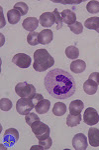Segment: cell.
Masks as SVG:
<instances>
[{
	"mask_svg": "<svg viewBox=\"0 0 99 150\" xmlns=\"http://www.w3.org/2000/svg\"><path fill=\"white\" fill-rule=\"evenodd\" d=\"M44 83L48 93L55 99L69 98L76 90L74 78L61 68H55L48 72Z\"/></svg>",
	"mask_w": 99,
	"mask_h": 150,
	"instance_id": "obj_1",
	"label": "cell"
},
{
	"mask_svg": "<svg viewBox=\"0 0 99 150\" xmlns=\"http://www.w3.org/2000/svg\"><path fill=\"white\" fill-rule=\"evenodd\" d=\"M55 64V59L46 49H38L34 53V69L43 72Z\"/></svg>",
	"mask_w": 99,
	"mask_h": 150,
	"instance_id": "obj_2",
	"label": "cell"
},
{
	"mask_svg": "<svg viewBox=\"0 0 99 150\" xmlns=\"http://www.w3.org/2000/svg\"><path fill=\"white\" fill-rule=\"evenodd\" d=\"M15 91L21 98H32L36 94V88L33 84L28 82H20L15 86Z\"/></svg>",
	"mask_w": 99,
	"mask_h": 150,
	"instance_id": "obj_3",
	"label": "cell"
},
{
	"mask_svg": "<svg viewBox=\"0 0 99 150\" xmlns=\"http://www.w3.org/2000/svg\"><path fill=\"white\" fill-rule=\"evenodd\" d=\"M31 129H32L34 134L36 135L38 140H43L50 137V133H51L50 127L47 124H45V123L41 122L40 120L34 122L31 125Z\"/></svg>",
	"mask_w": 99,
	"mask_h": 150,
	"instance_id": "obj_4",
	"label": "cell"
},
{
	"mask_svg": "<svg viewBox=\"0 0 99 150\" xmlns=\"http://www.w3.org/2000/svg\"><path fill=\"white\" fill-rule=\"evenodd\" d=\"M33 108H35V104L32 98H21L16 103V110L20 115H27Z\"/></svg>",
	"mask_w": 99,
	"mask_h": 150,
	"instance_id": "obj_5",
	"label": "cell"
},
{
	"mask_svg": "<svg viewBox=\"0 0 99 150\" xmlns=\"http://www.w3.org/2000/svg\"><path fill=\"white\" fill-rule=\"evenodd\" d=\"M19 139V132L15 128H9L4 132L3 135V144L6 147H12Z\"/></svg>",
	"mask_w": 99,
	"mask_h": 150,
	"instance_id": "obj_6",
	"label": "cell"
},
{
	"mask_svg": "<svg viewBox=\"0 0 99 150\" xmlns=\"http://www.w3.org/2000/svg\"><path fill=\"white\" fill-rule=\"evenodd\" d=\"M83 121L87 125H90V126L97 124L99 122V115L96 109H94L92 107L86 108L83 114Z\"/></svg>",
	"mask_w": 99,
	"mask_h": 150,
	"instance_id": "obj_7",
	"label": "cell"
},
{
	"mask_svg": "<svg viewBox=\"0 0 99 150\" xmlns=\"http://www.w3.org/2000/svg\"><path fill=\"white\" fill-rule=\"evenodd\" d=\"M12 62L18 67H20V68H28L31 65L32 59H31V57L29 55L25 54V53H18V54L13 56Z\"/></svg>",
	"mask_w": 99,
	"mask_h": 150,
	"instance_id": "obj_8",
	"label": "cell"
},
{
	"mask_svg": "<svg viewBox=\"0 0 99 150\" xmlns=\"http://www.w3.org/2000/svg\"><path fill=\"white\" fill-rule=\"evenodd\" d=\"M87 138L83 133H77L72 139V146L75 150H85L87 148Z\"/></svg>",
	"mask_w": 99,
	"mask_h": 150,
	"instance_id": "obj_9",
	"label": "cell"
},
{
	"mask_svg": "<svg viewBox=\"0 0 99 150\" xmlns=\"http://www.w3.org/2000/svg\"><path fill=\"white\" fill-rule=\"evenodd\" d=\"M39 21L43 27H52L54 23H55V18L54 13H52V12H44L40 16Z\"/></svg>",
	"mask_w": 99,
	"mask_h": 150,
	"instance_id": "obj_10",
	"label": "cell"
},
{
	"mask_svg": "<svg viewBox=\"0 0 99 150\" xmlns=\"http://www.w3.org/2000/svg\"><path fill=\"white\" fill-rule=\"evenodd\" d=\"M53 38H54L53 31L49 28L44 29L39 33V44H49L52 42Z\"/></svg>",
	"mask_w": 99,
	"mask_h": 150,
	"instance_id": "obj_11",
	"label": "cell"
},
{
	"mask_svg": "<svg viewBox=\"0 0 99 150\" xmlns=\"http://www.w3.org/2000/svg\"><path fill=\"white\" fill-rule=\"evenodd\" d=\"M62 15V21L64 23H66L69 26L72 25L73 23L76 22V15L73 11L69 10V9H66V10L62 11L61 13Z\"/></svg>",
	"mask_w": 99,
	"mask_h": 150,
	"instance_id": "obj_12",
	"label": "cell"
},
{
	"mask_svg": "<svg viewBox=\"0 0 99 150\" xmlns=\"http://www.w3.org/2000/svg\"><path fill=\"white\" fill-rule=\"evenodd\" d=\"M39 22H40V21H39L37 18L28 17L23 21L22 26L24 27L25 30H28V31H30V32H33V31H35L36 29L38 28Z\"/></svg>",
	"mask_w": 99,
	"mask_h": 150,
	"instance_id": "obj_13",
	"label": "cell"
},
{
	"mask_svg": "<svg viewBox=\"0 0 99 150\" xmlns=\"http://www.w3.org/2000/svg\"><path fill=\"white\" fill-rule=\"evenodd\" d=\"M88 140L92 147H99V129L90 128L88 130Z\"/></svg>",
	"mask_w": 99,
	"mask_h": 150,
	"instance_id": "obj_14",
	"label": "cell"
},
{
	"mask_svg": "<svg viewBox=\"0 0 99 150\" xmlns=\"http://www.w3.org/2000/svg\"><path fill=\"white\" fill-rule=\"evenodd\" d=\"M97 89H98V84L96 83L95 81L91 80V79H87L85 82L83 83V90L84 92L88 95H93L97 92Z\"/></svg>",
	"mask_w": 99,
	"mask_h": 150,
	"instance_id": "obj_15",
	"label": "cell"
},
{
	"mask_svg": "<svg viewBox=\"0 0 99 150\" xmlns=\"http://www.w3.org/2000/svg\"><path fill=\"white\" fill-rule=\"evenodd\" d=\"M84 104L81 100H73L71 101V104H69V113L71 114H80L81 111L83 110Z\"/></svg>",
	"mask_w": 99,
	"mask_h": 150,
	"instance_id": "obj_16",
	"label": "cell"
},
{
	"mask_svg": "<svg viewBox=\"0 0 99 150\" xmlns=\"http://www.w3.org/2000/svg\"><path fill=\"white\" fill-rule=\"evenodd\" d=\"M86 68V64L83 60L76 59L71 62V70L73 73H81Z\"/></svg>",
	"mask_w": 99,
	"mask_h": 150,
	"instance_id": "obj_17",
	"label": "cell"
},
{
	"mask_svg": "<svg viewBox=\"0 0 99 150\" xmlns=\"http://www.w3.org/2000/svg\"><path fill=\"white\" fill-rule=\"evenodd\" d=\"M50 107H51L50 100L45 99V98L43 99V100H41L40 102L35 106L36 111H37V113H39V114H45V113H47L48 111L50 110Z\"/></svg>",
	"mask_w": 99,
	"mask_h": 150,
	"instance_id": "obj_18",
	"label": "cell"
},
{
	"mask_svg": "<svg viewBox=\"0 0 99 150\" xmlns=\"http://www.w3.org/2000/svg\"><path fill=\"white\" fill-rule=\"evenodd\" d=\"M84 26L87 29L95 30L96 32L99 33V17H90L86 19L84 22Z\"/></svg>",
	"mask_w": 99,
	"mask_h": 150,
	"instance_id": "obj_19",
	"label": "cell"
},
{
	"mask_svg": "<svg viewBox=\"0 0 99 150\" xmlns=\"http://www.w3.org/2000/svg\"><path fill=\"white\" fill-rule=\"evenodd\" d=\"M21 14L19 13L18 11L15 10V9H11L7 12V19H8L9 23L10 24H16L20 21V18H21Z\"/></svg>",
	"mask_w": 99,
	"mask_h": 150,
	"instance_id": "obj_20",
	"label": "cell"
},
{
	"mask_svg": "<svg viewBox=\"0 0 99 150\" xmlns=\"http://www.w3.org/2000/svg\"><path fill=\"white\" fill-rule=\"evenodd\" d=\"M66 112V105L62 102H57L53 107V113L55 116H62Z\"/></svg>",
	"mask_w": 99,
	"mask_h": 150,
	"instance_id": "obj_21",
	"label": "cell"
},
{
	"mask_svg": "<svg viewBox=\"0 0 99 150\" xmlns=\"http://www.w3.org/2000/svg\"><path fill=\"white\" fill-rule=\"evenodd\" d=\"M81 121V115L80 114H69L67 115L66 118V124L69 127H74L76 125H78Z\"/></svg>",
	"mask_w": 99,
	"mask_h": 150,
	"instance_id": "obj_22",
	"label": "cell"
},
{
	"mask_svg": "<svg viewBox=\"0 0 99 150\" xmlns=\"http://www.w3.org/2000/svg\"><path fill=\"white\" fill-rule=\"evenodd\" d=\"M66 55L67 56V58H69V59H77L79 56V50L78 48L73 46V45H71V46H69L66 47Z\"/></svg>",
	"mask_w": 99,
	"mask_h": 150,
	"instance_id": "obj_23",
	"label": "cell"
},
{
	"mask_svg": "<svg viewBox=\"0 0 99 150\" xmlns=\"http://www.w3.org/2000/svg\"><path fill=\"white\" fill-rule=\"evenodd\" d=\"M14 9L18 11L21 15H26V14L28 13V10H29L28 5L23 1H19V2H17V3H15V5H14Z\"/></svg>",
	"mask_w": 99,
	"mask_h": 150,
	"instance_id": "obj_24",
	"label": "cell"
},
{
	"mask_svg": "<svg viewBox=\"0 0 99 150\" xmlns=\"http://www.w3.org/2000/svg\"><path fill=\"white\" fill-rule=\"evenodd\" d=\"M27 42L30 45H32V46L39 44V33L36 32V31L29 33L27 36Z\"/></svg>",
	"mask_w": 99,
	"mask_h": 150,
	"instance_id": "obj_25",
	"label": "cell"
},
{
	"mask_svg": "<svg viewBox=\"0 0 99 150\" xmlns=\"http://www.w3.org/2000/svg\"><path fill=\"white\" fill-rule=\"evenodd\" d=\"M86 9L89 13H98L99 12V2L95 1V0H92V1H89L86 5Z\"/></svg>",
	"mask_w": 99,
	"mask_h": 150,
	"instance_id": "obj_26",
	"label": "cell"
},
{
	"mask_svg": "<svg viewBox=\"0 0 99 150\" xmlns=\"http://www.w3.org/2000/svg\"><path fill=\"white\" fill-rule=\"evenodd\" d=\"M0 108L2 111H9L12 108V101L8 98H2L0 100Z\"/></svg>",
	"mask_w": 99,
	"mask_h": 150,
	"instance_id": "obj_27",
	"label": "cell"
},
{
	"mask_svg": "<svg viewBox=\"0 0 99 150\" xmlns=\"http://www.w3.org/2000/svg\"><path fill=\"white\" fill-rule=\"evenodd\" d=\"M69 29H71V31L73 32L74 34H81L83 31V25L80 22L76 21L75 23H73L72 25L69 26Z\"/></svg>",
	"mask_w": 99,
	"mask_h": 150,
	"instance_id": "obj_28",
	"label": "cell"
},
{
	"mask_svg": "<svg viewBox=\"0 0 99 150\" xmlns=\"http://www.w3.org/2000/svg\"><path fill=\"white\" fill-rule=\"evenodd\" d=\"M53 144V139L51 137H48L46 139L39 140V145L42 147V149H50Z\"/></svg>",
	"mask_w": 99,
	"mask_h": 150,
	"instance_id": "obj_29",
	"label": "cell"
},
{
	"mask_svg": "<svg viewBox=\"0 0 99 150\" xmlns=\"http://www.w3.org/2000/svg\"><path fill=\"white\" fill-rule=\"evenodd\" d=\"M25 120H26V123L31 126L35 121L40 120V118H39L38 115H36V113H28L27 115H25Z\"/></svg>",
	"mask_w": 99,
	"mask_h": 150,
	"instance_id": "obj_30",
	"label": "cell"
},
{
	"mask_svg": "<svg viewBox=\"0 0 99 150\" xmlns=\"http://www.w3.org/2000/svg\"><path fill=\"white\" fill-rule=\"evenodd\" d=\"M55 15V23H57V29H61L62 27V15L60 14V12L57 9H55V11L53 12Z\"/></svg>",
	"mask_w": 99,
	"mask_h": 150,
	"instance_id": "obj_31",
	"label": "cell"
},
{
	"mask_svg": "<svg viewBox=\"0 0 99 150\" xmlns=\"http://www.w3.org/2000/svg\"><path fill=\"white\" fill-rule=\"evenodd\" d=\"M44 99V97H43L42 94H39V93H36L35 95L32 97V100H33V103L35 104V106L37 105V104L40 102L41 100H43Z\"/></svg>",
	"mask_w": 99,
	"mask_h": 150,
	"instance_id": "obj_32",
	"label": "cell"
},
{
	"mask_svg": "<svg viewBox=\"0 0 99 150\" xmlns=\"http://www.w3.org/2000/svg\"><path fill=\"white\" fill-rule=\"evenodd\" d=\"M89 79L95 81L99 85V72H92V73L89 75Z\"/></svg>",
	"mask_w": 99,
	"mask_h": 150,
	"instance_id": "obj_33",
	"label": "cell"
}]
</instances>
